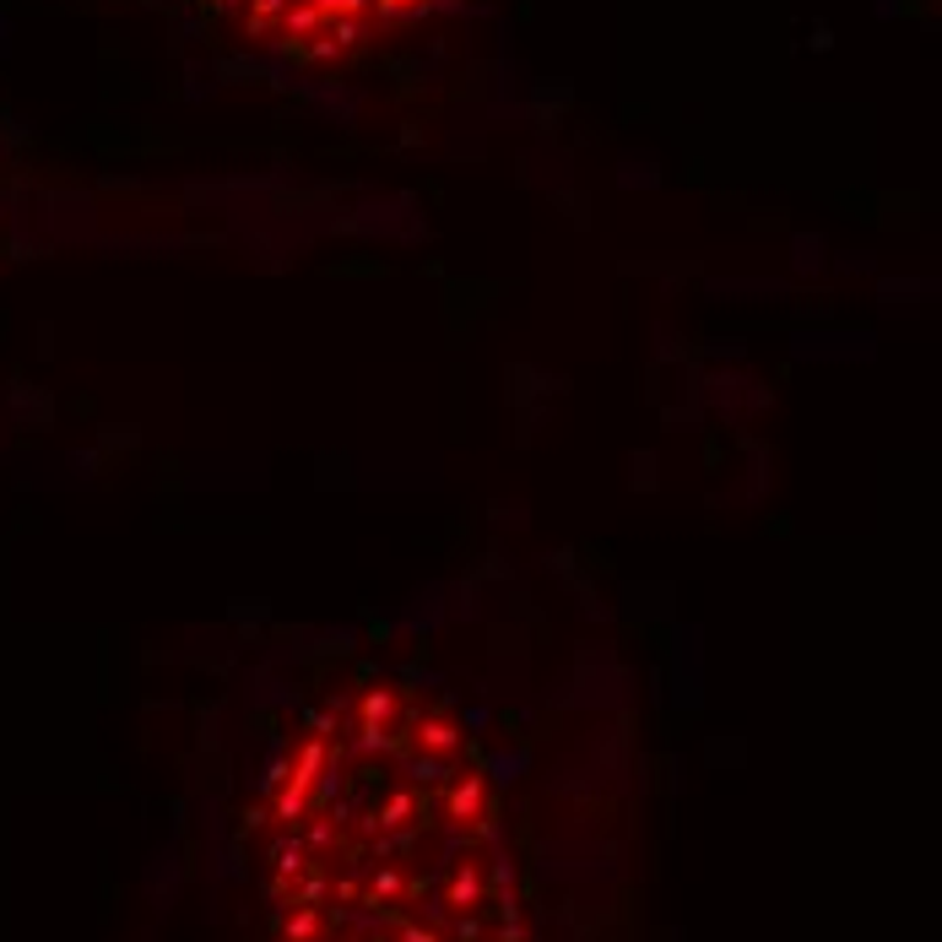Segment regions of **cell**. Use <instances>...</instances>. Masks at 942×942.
<instances>
[{
    "label": "cell",
    "mask_w": 942,
    "mask_h": 942,
    "mask_svg": "<svg viewBox=\"0 0 942 942\" xmlns=\"http://www.w3.org/2000/svg\"><path fill=\"white\" fill-rule=\"evenodd\" d=\"M282 942H526L466 732L375 683L320 715L277 775Z\"/></svg>",
    "instance_id": "6da1fadb"
},
{
    "label": "cell",
    "mask_w": 942,
    "mask_h": 942,
    "mask_svg": "<svg viewBox=\"0 0 942 942\" xmlns=\"http://www.w3.org/2000/svg\"><path fill=\"white\" fill-rule=\"evenodd\" d=\"M190 6H201L217 28H228L234 39L266 55L336 65L455 0H190Z\"/></svg>",
    "instance_id": "7a4b0ae2"
}]
</instances>
